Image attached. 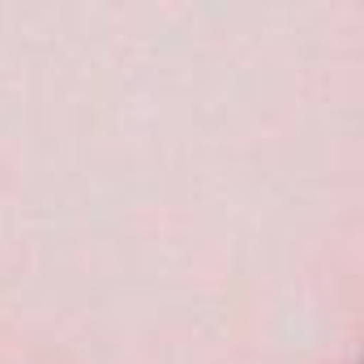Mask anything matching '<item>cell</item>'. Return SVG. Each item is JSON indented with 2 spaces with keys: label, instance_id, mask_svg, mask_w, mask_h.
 I'll use <instances>...</instances> for the list:
<instances>
[]
</instances>
